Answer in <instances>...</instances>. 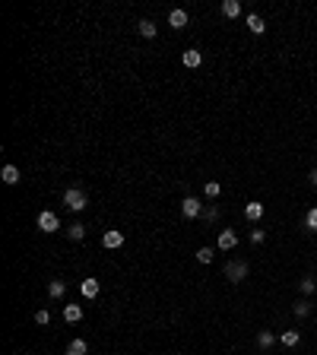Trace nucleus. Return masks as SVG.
Listing matches in <instances>:
<instances>
[{"label":"nucleus","instance_id":"nucleus-1","mask_svg":"<svg viewBox=\"0 0 317 355\" xmlns=\"http://www.w3.org/2000/svg\"><path fill=\"white\" fill-rule=\"evenodd\" d=\"M64 206H67V210H73V213L86 210V194H83L80 187H70V190H64Z\"/></svg>","mask_w":317,"mask_h":355},{"label":"nucleus","instance_id":"nucleus-2","mask_svg":"<svg viewBox=\"0 0 317 355\" xmlns=\"http://www.w3.org/2000/svg\"><path fill=\"white\" fill-rule=\"evenodd\" d=\"M35 225H38L41 232H45V235H51V232H57V229H61V219H57V213L41 210V213H38V219H35Z\"/></svg>","mask_w":317,"mask_h":355},{"label":"nucleus","instance_id":"nucleus-3","mask_svg":"<svg viewBox=\"0 0 317 355\" xmlns=\"http://www.w3.org/2000/svg\"><path fill=\"white\" fill-rule=\"evenodd\" d=\"M225 279L228 282H241V279H247V263L244 260H232L225 266Z\"/></svg>","mask_w":317,"mask_h":355},{"label":"nucleus","instance_id":"nucleus-4","mask_svg":"<svg viewBox=\"0 0 317 355\" xmlns=\"http://www.w3.org/2000/svg\"><path fill=\"white\" fill-rule=\"evenodd\" d=\"M216 244H219V250H232V247L238 244V235H235V229H222V232H219V241H216Z\"/></svg>","mask_w":317,"mask_h":355},{"label":"nucleus","instance_id":"nucleus-5","mask_svg":"<svg viewBox=\"0 0 317 355\" xmlns=\"http://www.w3.org/2000/svg\"><path fill=\"white\" fill-rule=\"evenodd\" d=\"M181 213L187 216V219H197L203 210H200V203H197V197H184L181 200Z\"/></svg>","mask_w":317,"mask_h":355},{"label":"nucleus","instance_id":"nucleus-6","mask_svg":"<svg viewBox=\"0 0 317 355\" xmlns=\"http://www.w3.org/2000/svg\"><path fill=\"white\" fill-rule=\"evenodd\" d=\"M102 244H105V247H121L124 244V232L121 229H108L105 238H102Z\"/></svg>","mask_w":317,"mask_h":355},{"label":"nucleus","instance_id":"nucleus-7","mask_svg":"<svg viewBox=\"0 0 317 355\" xmlns=\"http://www.w3.org/2000/svg\"><path fill=\"white\" fill-rule=\"evenodd\" d=\"M48 295L54 298V301H61V298L67 295V282H64V279H51V285H48Z\"/></svg>","mask_w":317,"mask_h":355},{"label":"nucleus","instance_id":"nucleus-8","mask_svg":"<svg viewBox=\"0 0 317 355\" xmlns=\"http://www.w3.org/2000/svg\"><path fill=\"white\" fill-rule=\"evenodd\" d=\"M80 292H83V298H96L99 292H102V285H99V279H83Z\"/></svg>","mask_w":317,"mask_h":355},{"label":"nucleus","instance_id":"nucleus-9","mask_svg":"<svg viewBox=\"0 0 317 355\" xmlns=\"http://www.w3.org/2000/svg\"><path fill=\"white\" fill-rule=\"evenodd\" d=\"M238 13H241V3H238V0H222V16H225V19H235Z\"/></svg>","mask_w":317,"mask_h":355},{"label":"nucleus","instance_id":"nucleus-10","mask_svg":"<svg viewBox=\"0 0 317 355\" xmlns=\"http://www.w3.org/2000/svg\"><path fill=\"white\" fill-rule=\"evenodd\" d=\"M168 25H171V29H184V25H187V13L184 10H171L168 13Z\"/></svg>","mask_w":317,"mask_h":355},{"label":"nucleus","instance_id":"nucleus-11","mask_svg":"<svg viewBox=\"0 0 317 355\" xmlns=\"http://www.w3.org/2000/svg\"><path fill=\"white\" fill-rule=\"evenodd\" d=\"M184 67H191V70H194V67H200L203 64V54H200V51H197V48H191V51H184Z\"/></svg>","mask_w":317,"mask_h":355},{"label":"nucleus","instance_id":"nucleus-12","mask_svg":"<svg viewBox=\"0 0 317 355\" xmlns=\"http://www.w3.org/2000/svg\"><path fill=\"white\" fill-rule=\"evenodd\" d=\"M64 320H67V324L83 320V308H80V305H64Z\"/></svg>","mask_w":317,"mask_h":355},{"label":"nucleus","instance_id":"nucleus-13","mask_svg":"<svg viewBox=\"0 0 317 355\" xmlns=\"http://www.w3.org/2000/svg\"><path fill=\"white\" fill-rule=\"evenodd\" d=\"M0 178H3V184H19V168H16V165H3Z\"/></svg>","mask_w":317,"mask_h":355},{"label":"nucleus","instance_id":"nucleus-14","mask_svg":"<svg viewBox=\"0 0 317 355\" xmlns=\"http://www.w3.org/2000/svg\"><path fill=\"white\" fill-rule=\"evenodd\" d=\"M244 216H247L251 222H260V219H263V203H247V206H244Z\"/></svg>","mask_w":317,"mask_h":355},{"label":"nucleus","instance_id":"nucleus-15","mask_svg":"<svg viewBox=\"0 0 317 355\" xmlns=\"http://www.w3.org/2000/svg\"><path fill=\"white\" fill-rule=\"evenodd\" d=\"M86 352H89L86 340H70V346H67V355H86Z\"/></svg>","mask_w":317,"mask_h":355},{"label":"nucleus","instance_id":"nucleus-16","mask_svg":"<svg viewBox=\"0 0 317 355\" xmlns=\"http://www.w3.org/2000/svg\"><path fill=\"white\" fill-rule=\"evenodd\" d=\"M136 29H140L143 38H156V22H152V19H140V25H136Z\"/></svg>","mask_w":317,"mask_h":355},{"label":"nucleus","instance_id":"nucleus-17","mask_svg":"<svg viewBox=\"0 0 317 355\" xmlns=\"http://www.w3.org/2000/svg\"><path fill=\"white\" fill-rule=\"evenodd\" d=\"M298 343H302V333H298V330H286V333H282V346L292 349V346H298Z\"/></svg>","mask_w":317,"mask_h":355},{"label":"nucleus","instance_id":"nucleus-18","mask_svg":"<svg viewBox=\"0 0 317 355\" xmlns=\"http://www.w3.org/2000/svg\"><path fill=\"white\" fill-rule=\"evenodd\" d=\"M247 29H251L254 35H260V32L267 29V25H263V19H260V16H254V13H251V16H247Z\"/></svg>","mask_w":317,"mask_h":355},{"label":"nucleus","instance_id":"nucleus-19","mask_svg":"<svg viewBox=\"0 0 317 355\" xmlns=\"http://www.w3.org/2000/svg\"><path fill=\"white\" fill-rule=\"evenodd\" d=\"M273 343H276V340H273L270 330H260V333H257V346H260V349H270Z\"/></svg>","mask_w":317,"mask_h":355},{"label":"nucleus","instance_id":"nucleus-20","mask_svg":"<svg viewBox=\"0 0 317 355\" xmlns=\"http://www.w3.org/2000/svg\"><path fill=\"white\" fill-rule=\"evenodd\" d=\"M67 232H70V238H73V241H83V238H86V225H80V222H73Z\"/></svg>","mask_w":317,"mask_h":355},{"label":"nucleus","instance_id":"nucleus-21","mask_svg":"<svg viewBox=\"0 0 317 355\" xmlns=\"http://www.w3.org/2000/svg\"><path fill=\"white\" fill-rule=\"evenodd\" d=\"M212 257H216L212 247H200V250H197V260H200V263H212Z\"/></svg>","mask_w":317,"mask_h":355},{"label":"nucleus","instance_id":"nucleus-22","mask_svg":"<svg viewBox=\"0 0 317 355\" xmlns=\"http://www.w3.org/2000/svg\"><path fill=\"white\" fill-rule=\"evenodd\" d=\"M298 285H302V295H311V292L317 289V282H314V276H305V279H302V282H298Z\"/></svg>","mask_w":317,"mask_h":355},{"label":"nucleus","instance_id":"nucleus-23","mask_svg":"<svg viewBox=\"0 0 317 355\" xmlns=\"http://www.w3.org/2000/svg\"><path fill=\"white\" fill-rule=\"evenodd\" d=\"M203 194H207V197H210V200H216V197L222 194V187L216 184V181H210V184H207V187H203Z\"/></svg>","mask_w":317,"mask_h":355},{"label":"nucleus","instance_id":"nucleus-24","mask_svg":"<svg viewBox=\"0 0 317 355\" xmlns=\"http://www.w3.org/2000/svg\"><path fill=\"white\" fill-rule=\"evenodd\" d=\"M305 225H308L311 232H317V206H314V210H308V216H305Z\"/></svg>","mask_w":317,"mask_h":355},{"label":"nucleus","instance_id":"nucleus-25","mask_svg":"<svg viewBox=\"0 0 317 355\" xmlns=\"http://www.w3.org/2000/svg\"><path fill=\"white\" fill-rule=\"evenodd\" d=\"M295 314H298V317H308V314H311V305H308V301L302 298V301L295 305Z\"/></svg>","mask_w":317,"mask_h":355},{"label":"nucleus","instance_id":"nucleus-26","mask_svg":"<svg viewBox=\"0 0 317 355\" xmlns=\"http://www.w3.org/2000/svg\"><path fill=\"white\" fill-rule=\"evenodd\" d=\"M35 324H41V327H48V324H51V314H48V308H45V311H35Z\"/></svg>","mask_w":317,"mask_h":355},{"label":"nucleus","instance_id":"nucleus-27","mask_svg":"<svg viewBox=\"0 0 317 355\" xmlns=\"http://www.w3.org/2000/svg\"><path fill=\"white\" fill-rule=\"evenodd\" d=\"M263 238H267V232H263V229H254V232H251V241H254V244H263Z\"/></svg>","mask_w":317,"mask_h":355},{"label":"nucleus","instance_id":"nucleus-28","mask_svg":"<svg viewBox=\"0 0 317 355\" xmlns=\"http://www.w3.org/2000/svg\"><path fill=\"white\" fill-rule=\"evenodd\" d=\"M216 216H219V213H216V206H210V210L203 213V219H207V222H216Z\"/></svg>","mask_w":317,"mask_h":355},{"label":"nucleus","instance_id":"nucleus-29","mask_svg":"<svg viewBox=\"0 0 317 355\" xmlns=\"http://www.w3.org/2000/svg\"><path fill=\"white\" fill-rule=\"evenodd\" d=\"M308 178H311V184L317 187V168H314V171H311V175H308Z\"/></svg>","mask_w":317,"mask_h":355}]
</instances>
